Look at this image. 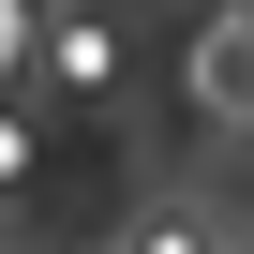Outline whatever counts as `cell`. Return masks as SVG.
I'll return each instance as SVG.
<instances>
[{
    "label": "cell",
    "instance_id": "cell-2",
    "mask_svg": "<svg viewBox=\"0 0 254 254\" xmlns=\"http://www.w3.org/2000/svg\"><path fill=\"white\" fill-rule=\"evenodd\" d=\"M0 45H15V0H0Z\"/></svg>",
    "mask_w": 254,
    "mask_h": 254
},
{
    "label": "cell",
    "instance_id": "cell-1",
    "mask_svg": "<svg viewBox=\"0 0 254 254\" xmlns=\"http://www.w3.org/2000/svg\"><path fill=\"white\" fill-rule=\"evenodd\" d=\"M45 60H60L75 90H105V15H60V30H45Z\"/></svg>",
    "mask_w": 254,
    "mask_h": 254
}]
</instances>
